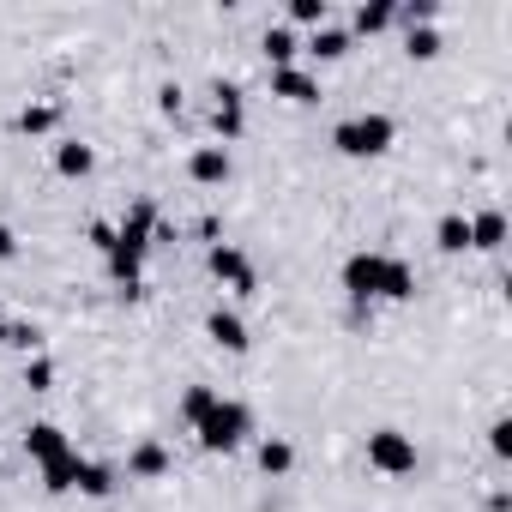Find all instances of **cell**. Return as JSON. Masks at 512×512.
Returning a JSON list of instances; mask_svg holds the SVG:
<instances>
[{"mask_svg":"<svg viewBox=\"0 0 512 512\" xmlns=\"http://www.w3.org/2000/svg\"><path fill=\"white\" fill-rule=\"evenodd\" d=\"M55 169L67 181H85V175H97V151L85 139H55Z\"/></svg>","mask_w":512,"mask_h":512,"instance_id":"cell-12","label":"cell"},{"mask_svg":"<svg viewBox=\"0 0 512 512\" xmlns=\"http://www.w3.org/2000/svg\"><path fill=\"white\" fill-rule=\"evenodd\" d=\"M193 434H199L205 452H235V446H247V434H253V410H247L241 398H217L211 416H205Z\"/></svg>","mask_w":512,"mask_h":512,"instance_id":"cell-2","label":"cell"},{"mask_svg":"<svg viewBox=\"0 0 512 512\" xmlns=\"http://www.w3.org/2000/svg\"><path fill=\"white\" fill-rule=\"evenodd\" d=\"M205 272H211L223 290H235V296H253V290H260V272H253V260H247L235 241H211V247H205Z\"/></svg>","mask_w":512,"mask_h":512,"instance_id":"cell-5","label":"cell"},{"mask_svg":"<svg viewBox=\"0 0 512 512\" xmlns=\"http://www.w3.org/2000/svg\"><path fill=\"white\" fill-rule=\"evenodd\" d=\"M332 145H338V151H344L350 163L386 157V151L398 145V121H392V115H380V109H368V115H350V121H338Z\"/></svg>","mask_w":512,"mask_h":512,"instance_id":"cell-1","label":"cell"},{"mask_svg":"<svg viewBox=\"0 0 512 512\" xmlns=\"http://www.w3.org/2000/svg\"><path fill=\"white\" fill-rule=\"evenodd\" d=\"M380 302H416V266L398 260V253H392V266H386V296Z\"/></svg>","mask_w":512,"mask_h":512,"instance_id":"cell-21","label":"cell"},{"mask_svg":"<svg viewBox=\"0 0 512 512\" xmlns=\"http://www.w3.org/2000/svg\"><path fill=\"white\" fill-rule=\"evenodd\" d=\"M157 109L163 115H181V85H157Z\"/></svg>","mask_w":512,"mask_h":512,"instance_id":"cell-29","label":"cell"},{"mask_svg":"<svg viewBox=\"0 0 512 512\" xmlns=\"http://www.w3.org/2000/svg\"><path fill=\"white\" fill-rule=\"evenodd\" d=\"M73 488H79L85 500H109V494L121 488V470H115V464H91V458H85V464H79V482H73Z\"/></svg>","mask_w":512,"mask_h":512,"instance_id":"cell-14","label":"cell"},{"mask_svg":"<svg viewBox=\"0 0 512 512\" xmlns=\"http://www.w3.org/2000/svg\"><path fill=\"white\" fill-rule=\"evenodd\" d=\"M253 458H260V470H266V476H290V470H296V446H290L284 434H266Z\"/></svg>","mask_w":512,"mask_h":512,"instance_id":"cell-16","label":"cell"},{"mask_svg":"<svg viewBox=\"0 0 512 512\" xmlns=\"http://www.w3.org/2000/svg\"><path fill=\"white\" fill-rule=\"evenodd\" d=\"M25 386L31 392H49L55 386V362L49 356H25Z\"/></svg>","mask_w":512,"mask_h":512,"instance_id":"cell-27","label":"cell"},{"mask_svg":"<svg viewBox=\"0 0 512 512\" xmlns=\"http://www.w3.org/2000/svg\"><path fill=\"white\" fill-rule=\"evenodd\" d=\"M205 338H211L217 350H229V356H247V344H253V332H247V320H241L235 308H211V314H205Z\"/></svg>","mask_w":512,"mask_h":512,"instance_id":"cell-7","label":"cell"},{"mask_svg":"<svg viewBox=\"0 0 512 512\" xmlns=\"http://www.w3.org/2000/svg\"><path fill=\"white\" fill-rule=\"evenodd\" d=\"M404 55H410V61H434V55H440V31H434V25L404 31Z\"/></svg>","mask_w":512,"mask_h":512,"instance_id":"cell-26","label":"cell"},{"mask_svg":"<svg viewBox=\"0 0 512 512\" xmlns=\"http://www.w3.org/2000/svg\"><path fill=\"white\" fill-rule=\"evenodd\" d=\"M488 452H494V458H512V422H506V416L488 422Z\"/></svg>","mask_w":512,"mask_h":512,"instance_id":"cell-28","label":"cell"},{"mask_svg":"<svg viewBox=\"0 0 512 512\" xmlns=\"http://www.w3.org/2000/svg\"><path fill=\"white\" fill-rule=\"evenodd\" d=\"M169 464H175V458H169L163 440H139V446L127 452V476H133V482H163Z\"/></svg>","mask_w":512,"mask_h":512,"instance_id":"cell-9","label":"cell"},{"mask_svg":"<svg viewBox=\"0 0 512 512\" xmlns=\"http://www.w3.org/2000/svg\"><path fill=\"white\" fill-rule=\"evenodd\" d=\"M350 43H356V37H350L344 25H320V31L308 37V55H314V61H344Z\"/></svg>","mask_w":512,"mask_h":512,"instance_id":"cell-17","label":"cell"},{"mask_svg":"<svg viewBox=\"0 0 512 512\" xmlns=\"http://www.w3.org/2000/svg\"><path fill=\"white\" fill-rule=\"evenodd\" d=\"M368 464H374L380 476H416L422 452H416V440H410L404 428H374V434H368Z\"/></svg>","mask_w":512,"mask_h":512,"instance_id":"cell-4","label":"cell"},{"mask_svg":"<svg viewBox=\"0 0 512 512\" xmlns=\"http://www.w3.org/2000/svg\"><path fill=\"white\" fill-rule=\"evenodd\" d=\"M0 344H13V350H25V356H43V332L25 326V320H0Z\"/></svg>","mask_w":512,"mask_h":512,"instance_id":"cell-24","label":"cell"},{"mask_svg":"<svg viewBox=\"0 0 512 512\" xmlns=\"http://www.w3.org/2000/svg\"><path fill=\"white\" fill-rule=\"evenodd\" d=\"M386 266H392V253H380V247H356L350 260H344V296H350L356 308L380 302V296H386Z\"/></svg>","mask_w":512,"mask_h":512,"instance_id":"cell-3","label":"cell"},{"mask_svg":"<svg viewBox=\"0 0 512 512\" xmlns=\"http://www.w3.org/2000/svg\"><path fill=\"white\" fill-rule=\"evenodd\" d=\"M272 97H284V103H320V79L308 67H278L272 73Z\"/></svg>","mask_w":512,"mask_h":512,"instance_id":"cell-10","label":"cell"},{"mask_svg":"<svg viewBox=\"0 0 512 512\" xmlns=\"http://www.w3.org/2000/svg\"><path fill=\"white\" fill-rule=\"evenodd\" d=\"M229 169H235V163H229V151H223V145H199V151L187 157V175H193L199 187H223V181H229Z\"/></svg>","mask_w":512,"mask_h":512,"instance_id":"cell-11","label":"cell"},{"mask_svg":"<svg viewBox=\"0 0 512 512\" xmlns=\"http://www.w3.org/2000/svg\"><path fill=\"white\" fill-rule=\"evenodd\" d=\"M217 103H211V127H217V139L229 145V139H241L247 133V103H241V85H217L211 91Z\"/></svg>","mask_w":512,"mask_h":512,"instance_id":"cell-6","label":"cell"},{"mask_svg":"<svg viewBox=\"0 0 512 512\" xmlns=\"http://www.w3.org/2000/svg\"><path fill=\"white\" fill-rule=\"evenodd\" d=\"M392 0H362L356 7V19H350V37H380V31H392Z\"/></svg>","mask_w":512,"mask_h":512,"instance_id":"cell-15","label":"cell"},{"mask_svg":"<svg viewBox=\"0 0 512 512\" xmlns=\"http://www.w3.org/2000/svg\"><path fill=\"white\" fill-rule=\"evenodd\" d=\"M260 49H266V61H272V73H278V67H296V55H302V43H296V31H290V25H272Z\"/></svg>","mask_w":512,"mask_h":512,"instance_id":"cell-18","label":"cell"},{"mask_svg":"<svg viewBox=\"0 0 512 512\" xmlns=\"http://www.w3.org/2000/svg\"><path fill=\"white\" fill-rule=\"evenodd\" d=\"M0 260H19V235L7 223H0Z\"/></svg>","mask_w":512,"mask_h":512,"instance_id":"cell-30","label":"cell"},{"mask_svg":"<svg viewBox=\"0 0 512 512\" xmlns=\"http://www.w3.org/2000/svg\"><path fill=\"white\" fill-rule=\"evenodd\" d=\"M290 25L320 31V25H332V7H326V0H290Z\"/></svg>","mask_w":512,"mask_h":512,"instance_id":"cell-25","label":"cell"},{"mask_svg":"<svg viewBox=\"0 0 512 512\" xmlns=\"http://www.w3.org/2000/svg\"><path fill=\"white\" fill-rule=\"evenodd\" d=\"M61 452H73V440H67V428L61 422H31L25 428V458L43 470V464H55Z\"/></svg>","mask_w":512,"mask_h":512,"instance_id":"cell-8","label":"cell"},{"mask_svg":"<svg viewBox=\"0 0 512 512\" xmlns=\"http://www.w3.org/2000/svg\"><path fill=\"white\" fill-rule=\"evenodd\" d=\"M79 464H85L79 452H61L55 464H43V488H49V494H73V482H79Z\"/></svg>","mask_w":512,"mask_h":512,"instance_id":"cell-22","label":"cell"},{"mask_svg":"<svg viewBox=\"0 0 512 512\" xmlns=\"http://www.w3.org/2000/svg\"><path fill=\"white\" fill-rule=\"evenodd\" d=\"M470 247H476V253H500V247H506V211H494V205L476 211V217H470Z\"/></svg>","mask_w":512,"mask_h":512,"instance_id":"cell-13","label":"cell"},{"mask_svg":"<svg viewBox=\"0 0 512 512\" xmlns=\"http://www.w3.org/2000/svg\"><path fill=\"white\" fill-rule=\"evenodd\" d=\"M61 127V103H25L19 109V133L25 139H43V133H55Z\"/></svg>","mask_w":512,"mask_h":512,"instance_id":"cell-19","label":"cell"},{"mask_svg":"<svg viewBox=\"0 0 512 512\" xmlns=\"http://www.w3.org/2000/svg\"><path fill=\"white\" fill-rule=\"evenodd\" d=\"M0 223H7V217H0Z\"/></svg>","mask_w":512,"mask_h":512,"instance_id":"cell-31","label":"cell"},{"mask_svg":"<svg viewBox=\"0 0 512 512\" xmlns=\"http://www.w3.org/2000/svg\"><path fill=\"white\" fill-rule=\"evenodd\" d=\"M217 398H223L217 386H187V392H181V422H187V428H199V422L211 416V404H217Z\"/></svg>","mask_w":512,"mask_h":512,"instance_id":"cell-23","label":"cell"},{"mask_svg":"<svg viewBox=\"0 0 512 512\" xmlns=\"http://www.w3.org/2000/svg\"><path fill=\"white\" fill-rule=\"evenodd\" d=\"M434 247H440V253H464V247H470V217H464V211H446V217L434 223Z\"/></svg>","mask_w":512,"mask_h":512,"instance_id":"cell-20","label":"cell"}]
</instances>
